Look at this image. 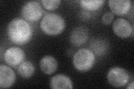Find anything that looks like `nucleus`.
Listing matches in <instances>:
<instances>
[{
  "mask_svg": "<svg viewBox=\"0 0 134 89\" xmlns=\"http://www.w3.org/2000/svg\"><path fill=\"white\" fill-rule=\"evenodd\" d=\"M18 72L21 77L25 79L30 78L34 74V65L29 61H24L18 66Z\"/></svg>",
  "mask_w": 134,
  "mask_h": 89,
  "instance_id": "obj_13",
  "label": "nucleus"
},
{
  "mask_svg": "<svg viewBox=\"0 0 134 89\" xmlns=\"http://www.w3.org/2000/svg\"><path fill=\"white\" fill-rule=\"evenodd\" d=\"M43 11L40 4L37 1H29L23 6L21 15L29 22L38 21L43 16Z\"/></svg>",
  "mask_w": 134,
  "mask_h": 89,
  "instance_id": "obj_4",
  "label": "nucleus"
},
{
  "mask_svg": "<svg viewBox=\"0 0 134 89\" xmlns=\"http://www.w3.org/2000/svg\"><path fill=\"white\" fill-rule=\"evenodd\" d=\"M104 0H82L79 1L81 6L85 10L89 11H93L99 9L104 5Z\"/></svg>",
  "mask_w": 134,
  "mask_h": 89,
  "instance_id": "obj_14",
  "label": "nucleus"
},
{
  "mask_svg": "<svg viewBox=\"0 0 134 89\" xmlns=\"http://www.w3.org/2000/svg\"><path fill=\"white\" fill-rule=\"evenodd\" d=\"M50 86L53 89L73 88V82L71 79L64 74H57L50 80Z\"/></svg>",
  "mask_w": 134,
  "mask_h": 89,
  "instance_id": "obj_10",
  "label": "nucleus"
},
{
  "mask_svg": "<svg viewBox=\"0 0 134 89\" xmlns=\"http://www.w3.org/2000/svg\"><path fill=\"white\" fill-rule=\"evenodd\" d=\"M16 80V75L10 67L0 65V87L7 88L11 87Z\"/></svg>",
  "mask_w": 134,
  "mask_h": 89,
  "instance_id": "obj_8",
  "label": "nucleus"
},
{
  "mask_svg": "<svg viewBox=\"0 0 134 89\" xmlns=\"http://www.w3.org/2000/svg\"><path fill=\"white\" fill-rule=\"evenodd\" d=\"M133 85H134V82L133 81H132L130 84H129L128 86L126 88L128 89H133Z\"/></svg>",
  "mask_w": 134,
  "mask_h": 89,
  "instance_id": "obj_17",
  "label": "nucleus"
},
{
  "mask_svg": "<svg viewBox=\"0 0 134 89\" xmlns=\"http://www.w3.org/2000/svg\"><path fill=\"white\" fill-rule=\"evenodd\" d=\"M65 22L63 17L55 13L46 14L40 22V28L48 35H59L64 30Z\"/></svg>",
  "mask_w": 134,
  "mask_h": 89,
  "instance_id": "obj_2",
  "label": "nucleus"
},
{
  "mask_svg": "<svg viewBox=\"0 0 134 89\" xmlns=\"http://www.w3.org/2000/svg\"><path fill=\"white\" fill-rule=\"evenodd\" d=\"M3 58L7 65L16 67L24 61L25 54L21 49L18 47H11L6 51Z\"/></svg>",
  "mask_w": 134,
  "mask_h": 89,
  "instance_id": "obj_6",
  "label": "nucleus"
},
{
  "mask_svg": "<svg viewBox=\"0 0 134 89\" xmlns=\"http://www.w3.org/2000/svg\"><path fill=\"white\" fill-rule=\"evenodd\" d=\"M112 29L115 34L122 39L129 37L133 32V27L130 22L123 18L117 19L114 21Z\"/></svg>",
  "mask_w": 134,
  "mask_h": 89,
  "instance_id": "obj_7",
  "label": "nucleus"
},
{
  "mask_svg": "<svg viewBox=\"0 0 134 89\" xmlns=\"http://www.w3.org/2000/svg\"><path fill=\"white\" fill-rule=\"evenodd\" d=\"M39 66L40 70L43 73L47 75H52L57 70L58 62L53 56L47 55L41 59Z\"/></svg>",
  "mask_w": 134,
  "mask_h": 89,
  "instance_id": "obj_11",
  "label": "nucleus"
},
{
  "mask_svg": "<svg viewBox=\"0 0 134 89\" xmlns=\"http://www.w3.org/2000/svg\"><path fill=\"white\" fill-rule=\"evenodd\" d=\"M108 3L112 13L119 16L126 15L131 8L130 0H110Z\"/></svg>",
  "mask_w": 134,
  "mask_h": 89,
  "instance_id": "obj_9",
  "label": "nucleus"
},
{
  "mask_svg": "<svg viewBox=\"0 0 134 89\" xmlns=\"http://www.w3.org/2000/svg\"><path fill=\"white\" fill-rule=\"evenodd\" d=\"M41 2L45 9L52 11L57 9L59 6L61 1L60 0H43Z\"/></svg>",
  "mask_w": 134,
  "mask_h": 89,
  "instance_id": "obj_15",
  "label": "nucleus"
},
{
  "mask_svg": "<svg viewBox=\"0 0 134 89\" xmlns=\"http://www.w3.org/2000/svg\"><path fill=\"white\" fill-rule=\"evenodd\" d=\"M107 78L108 82L112 86L121 87L128 83L130 76L125 69L120 67H114L108 71Z\"/></svg>",
  "mask_w": 134,
  "mask_h": 89,
  "instance_id": "obj_5",
  "label": "nucleus"
},
{
  "mask_svg": "<svg viewBox=\"0 0 134 89\" xmlns=\"http://www.w3.org/2000/svg\"><path fill=\"white\" fill-rule=\"evenodd\" d=\"M96 57L94 52L90 49H81L74 55L73 63L75 69L81 72L91 70L94 65Z\"/></svg>",
  "mask_w": 134,
  "mask_h": 89,
  "instance_id": "obj_3",
  "label": "nucleus"
},
{
  "mask_svg": "<svg viewBox=\"0 0 134 89\" xmlns=\"http://www.w3.org/2000/svg\"><path fill=\"white\" fill-rule=\"evenodd\" d=\"M88 34L87 29L83 27H78L71 32L70 42L74 46H80L86 43L88 40Z\"/></svg>",
  "mask_w": 134,
  "mask_h": 89,
  "instance_id": "obj_12",
  "label": "nucleus"
},
{
  "mask_svg": "<svg viewBox=\"0 0 134 89\" xmlns=\"http://www.w3.org/2000/svg\"><path fill=\"white\" fill-rule=\"evenodd\" d=\"M114 18V14L111 12H106L102 17V22L105 25H110L112 23L113 20Z\"/></svg>",
  "mask_w": 134,
  "mask_h": 89,
  "instance_id": "obj_16",
  "label": "nucleus"
},
{
  "mask_svg": "<svg viewBox=\"0 0 134 89\" xmlns=\"http://www.w3.org/2000/svg\"><path fill=\"white\" fill-rule=\"evenodd\" d=\"M7 34L12 43L24 45L31 40L32 29L27 21L22 19L16 18L8 23Z\"/></svg>",
  "mask_w": 134,
  "mask_h": 89,
  "instance_id": "obj_1",
  "label": "nucleus"
}]
</instances>
